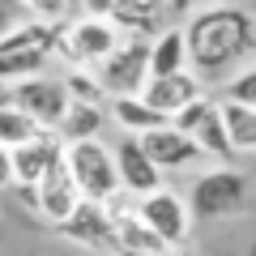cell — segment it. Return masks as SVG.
Wrapping results in <instances>:
<instances>
[{"label":"cell","mask_w":256,"mask_h":256,"mask_svg":"<svg viewBox=\"0 0 256 256\" xmlns=\"http://www.w3.org/2000/svg\"><path fill=\"white\" fill-rule=\"evenodd\" d=\"M111 162H116V180H120V188L137 192V196H150V192L162 188V171H154V162L141 154L137 137H124V141H120V146L111 150Z\"/></svg>","instance_id":"13"},{"label":"cell","mask_w":256,"mask_h":256,"mask_svg":"<svg viewBox=\"0 0 256 256\" xmlns=\"http://www.w3.org/2000/svg\"><path fill=\"white\" fill-rule=\"evenodd\" d=\"M18 4H26L34 22H64V13H68L64 0H18Z\"/></svg>","instance_id":"25"},{"label":"cell","mask_w":256,"mask_h":256,"mask_svg":"<svg viewBox=\"0 0 256 256\" xmlns=\"http://www.w3.org/2000/svg\"><path fill=\"white\" fill-rule=\"evenodd\" d=\"M18 26V9H13V0H0V34H9Z\"/></svg>","instance_id":"27"},{"label":"cell","mask_w":256,"mask_h":256,"mask_svg":"<svg viewBox=\"0 0 256 256\" xmlns=\"http://www.w3.org/2000/svg\"><path fill=\"white\" fill-rule=\"evenodd\" d=\"M256 52V22L239 4H218V9L192 13L184 30V56L201 77H218L235 64H244Z\"/></svg>","instance_id":"1"},{"label":"cell","mask_w":256,"mask_h":256,"mask_svg":"<svg viewBox=\"0 0 256 256\" xmlns=\"http://www.w3.org/2000/svg\"><path fill=\"white\" fill-rule=\"evenodd\" d=\"M244 201H248V175L230 171V166H218L192 184V214H201V218H226V214L244 210Z\"/></svg>","instance_id":"6"},{"label":"cell","mask_w":256,"mask_h":256,"mask_svg":"<svg viewBox=\"0 0 256 256\" xmlns=\"http://www.w3.org/2000/svg\"><path fill=\"white\" fill-rule=\"evenodd\" d=\"M60 150H64V141L56 137L52 128H43L34 141H26V146L9 150V180H13V184H30V188H34L38 175H43L47 166L60 158Z\"/></svg>","instance_id":"12"},{"label":"cell","mask_w":256,"mask_h":256,"mask_svg":"<svg viewBox=\"0 0 256 256\" xmlns=\"http://www.w3.org/2000/svg\"><path fill=\"white\" fill-rule=\"evenodd\" d=\"M9 102L22 116H30L38 128H56L60 116H64V107H68V94H64V86L52 82V77H26V82L9 86Z\"/></svg>","instance_id":"8"},{"label":"cell","mask_w":256,"mask_h":256,"mask_svg":"<svg viewBox=\"0 0 256 256\" xmlns=\"http://www.w3.org/2000/svg\"><path fill=\"white\" fill-rule=\"evenodd\" d=\"M188 137L196 141V150H201V154H210V158H222V162H226V158H235V150H230L226 132H222V124H218V107L205 111V116L188 128Z\"/></svg>","instance_id":"21"},{"label":"cell","mask_w":256,"mask_h":256,"mask_svg":"<svg viewBox=\"0 0 256 256\" xmlns=\"http://www.w3.org/2000/svg\"><path fill=\"white\" fill-rule=\"evenodd\" d=\"M107 218H111V235H107V252L116 256H171V248L128 210H116L107 205Z\"/></svg>","instance_id":"9"},{"label":"cell","mask_w":256,"mask_h":256,"mask_svg":"<svg viewBox=\"0 0 256 256\" xmlns=\"http://www.w3.org/2000/svg\"><path fill=\"white\" fill-rule=\"evenodd\" d=\"M9 150H0V188H9Z\"/></svg>","instance_id":"29"},{"label":"cell","mask_w":256,"mask_h":256,"mask_svg":"<svg viewBox=\"0 0 256 256\" xmlns=\"http://www.w3.org/2000/svg\"><path fill=\"white\" fill-rule=\"evenodd\" d=\"M137 98L146 102V107H154L158 116L171 120L175 111H184L192 98H201V77L188 73V68H184V73H171V77H150Z\"/></svg>","instance_id":"11"},{"label":"cell","mask_w":256,"mask_h":256,"mask_svg":"<svg viewBox=\"0 0 256 256\" xmlns=\"http://www.w3.org/2000/svg\"><path fill=\"white\" fill-rule=\"evenodd\" d=\"M192 4H196V0H162V13H175V18H184Z\"/></svg>","instance_id":"28"},{"label":"cell","mask_w":256,"mask_h":256,"mask_svg":"<svg viewBox=\"0 0 256 256\" xmlns=\"http://www.w3.org/2000/svg\"><path fill=\"white\" fill-rule=\"evenodd\" d=\"M150 77H171V73H184L188 68V56H184V30L171 26L162 30L158 38H150Z\"/></svg>","instance_id":"18"},{"label":"cell","mask_w":256,"mask_h":256,"mask_svg":"<svg viewBox=\"0 0 256 256\" xmlns=\"http://www.w3.org/2000/svg\"><path fill=\"white\" fill-rule=\"evenodd\" d=\"M120 43V30L107 18H73V22H56V52L60 60H68L73 68H98Z\"/></svg>","instance_id":"4"},{"label":"cell","mask_w":256,"mask_h":256,"mask_svg":"<svg viewBox=\"0 0 256 256\" xmlns=\"http://www.w3.org/2000/svg\"><path fill=\"white\" fill-rule=\"evenodd\" d=\"M162 18V0H116L111 9V26L120 34H137V38H154V26Z\"/></svg>","instance_id":"16"},{"label":"cell","mask_w":256,"mask_h":256,"mask_svg":"<svg viewBox=\"0 0 256 256\" xmlns=\"http://www.w3.org/2000/svg\"><path fill=\"white\" fill-rule=\"evenodd\" d=\"M141 222H146L150 230H154L158 239H162L166 248H180V244H188V230H192V218H188V205L175 196V192H166V188H158V192H150V196H141V205L137 210Z\"/></svg>","instance_id":"7"},{"label":"cell","mask_w":256,"mask_h":256,"mask_svg":"<svg viewBox=\"0 0 256 256\" xmlns=\"http://www.w3.org/2000/svg\"><path fill=\"white\" fill-rule=\"evenodd\" d=\"M56 52V22H18L9 34H0V86L38 77Z\"/></svg>","instance_id":"2"},{"label":"cell","mask_w":256,"mask_h":256,"mask_svg":"<svg viewBox=\"0 0 256 256\" xmlns=\"http://www.w3.org/2000/svg\"><path fill=\"white\" fill-rule=\"evenodd\" d=\"M77 9H86V18H111L116 0H77Z\"/></svg>","instance_id":"26"},{"label":"cell","mask_w":256,"mask_h":256,"mask_svg":"<svg viewBox=\"0 0 256 256\" xmlns=\"http://www.w3.org/2000/svg\"><path fill=\"white\" fill-rule=\"evenodd\" d=\"M64 239H73L82 248H107V235H111V218H107V205H94V201H77L73 214L60 222Z\"/></svg>","instance_id":"15"},{"label":"cell","mask_w":256,"mask_h":256,"mask_svg":"<svg viewBox=\"0 0 256 256\" xmlns=\"http://www.w3.org/2000/svg\"><path fill=\"white\" fill-rule=\"evenodd\" d=\"M214 107H218V124L226 132L230 150L235 154H252L256 150V107H239V102H226V98H218Z\"/></svg>","instance_id":"17"},{"label":"cell","mask_w":256,"mask_h":256,"mask_svg":"<svg viewBox=\"0 0 256 256\" xmlns=\"http://www.w3.org/2000/svg\"><path fill=\"white\" fill-rule=\"evenodd\" d=\"M38 132H43V128H38L30 116H22L13 102L0 107V150H18V146H26V141H34Z\"/></svg>","instance_id":"22"},{"label":"cell","mask_w":256,"mask_h":256,"mask_svg":"<svg viewBox=\"0 0 256 256\" xmlns=\"http://www.w3.org/2000/svg\"><path fill=\"white\" fill-rule=\"evenodd\" d=\"M137 146H141V154L154 162V171H180V166H188V162H196V158H201L196 141L184 137L180 128H171V124L154 128V132H141Z\"/></svg>","instance_id":"10"},{"label":"cell","mask_w":256,"mask_h":256,"mask_svg":"<svg viewBox=\"0 0 256 256\" xmlns=\"http://www.w3.org/2000/svg\"><path fill=\"white\" fill-rule=\"evenodd\" d=\"M60 86H64V94H68V102H90V107H102V86H98V77L90 73V68H68V73L60 77Z\"/></svg>","instance_id":"23"},{"label":"cell","mask_w":256,"mask_h":256,"mask_svg":"<svg viewBox=\"0 0 256 256\" xmlns=\"http://www.w3.org/2000/svg\"><path fill=\"white\" fill-rule=\"evenodd\" d=\"M146 60H150V38L120 34L116 52L94 68L102 94H111V98H137L146 90V82H150V64Z\"/></svg>","instance_id":"5"},{"label":"cell","mask_w":256,"mask_h":256,"mask_svg":"<svg viewBox=\"0 0 256 256\" xmlns=\"http://www.w3.org/2000/svg\"><path fill=\"white\" fill-rule=\"evenodd\" d=\"M60 162H64V171H68V180H73L82 201H94V205L116 201V192H120L116 162H111V150L98 137L94 141H68L60 150Z\"/></svg>","instance_id":"3"},{"label":"cell","mask_w":256,"mask_h":256,"mask_svg":"<svg viewBox=\"0 0 256 256\" xmlns=\"http://www.w3.org/2000/svg\"><path fill=\"white\" fill-rule=\"evenodd\" d=\"M111 116L120 128H128V137H141V132H154V128L171 124L166 116H158L154 107H146L141 98H111Z\"/></svg>","instance_id":"20"},{"label":"cell","mask_w":256,"mask_h":256,"mask_svg":"<svg viewBox=\"0 0 256 256\" xmlns=\"http://www.w3.org/2000/svg\"><path fill=\"white\" fill-rule=\"evenodd\" d=\"M222 98H226V102H239V107H256V68H252V64H248L239 77H230V82H226Z\"/></svg>","instance_id":"24"},{"label":"cell","mask_w":256,"mask_h":256,"mask_svg":"<svg viewBox=\"0 0 256 256\" xmlns=\"http://www.w3.org/2000/svg\"><path fill=\"white\" fill-rule=\"evenodd\" d=\"M102 128V107H90V102H68L60 116V124L52 128L56 137L68 146V141H94Z\"/></svg>","instance_id":"19"},{"label":"cell","mask_w":256,"mask_h":256,"mask_svg":"<svg viewBox=\"0 0 256 256\" xmlns=\"http://www.w3.org/2000/svg\"><path fill=\"white\" fill-rule=\"evenodd\" d=\"M77 201H82V196H77V188H73V180H68V171H64V162L56 158V162L38 175V184H34V210L60 226V222L73 214Z\"/></svg>","instance_id":"14"}]
</instances>
